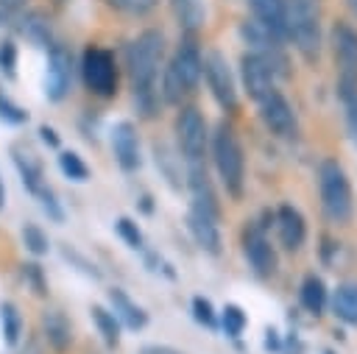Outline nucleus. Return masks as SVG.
<instances>
[{"label": "nucleus", "mask_w": 357, "mask_h": 354, "mask_svg": "<svg viewBox=\"0 0 357 354\" xmlns=\"http://www.w3.org/2000/svg\"><path fill=\"white\" fill-rule=\"evenodd\" d=\"M170 8L184 31H198L206 20V3L204 0H170Z\"/></svg>", "instance_id": "nucleus-22"}, {"label": "nucleus", "mask_w": 357, "mask_h": 354, "mask_svg": "<svg viewBox=\"0 0 357 354\" xmlns=\"http://www.w3.org/2000/svg\"><path fill=\"white\" fill-rule=\"evenodd\" d=\"M201 50L192 42H181L178 50L173 53V59L167 61L165 72H162V98L165 103H181L201 81L204 75V61H201Z\"/></svg>", "instance_id": "nucleus-3"}, {"label": "nucleus", "mask_w": 357, "mask_h": 354, "mask_svg": "<svg viewBox=\"0 0 357 354\" xmlns=\"http://www.w3.org/2000/svg\"><path fill=\"white\" fill-rule=\"evenodd\" d=\"M73 84V56L61 45H50L47 70H45V95L50 100H61Z\"/></svg>", "instance_id": "nucleus-13"}, {"label": "nucleus", "mask_w": 357, "mask_h": 354, "mask_svg": "<svg viewBox=\"0 0 357 354\" xmlns=\"http://www.w3.org/2000/svg\"><path fill=\"white\" fill-rule=\"evenodd\" d=\"M259 103V117L265 123V128L282 139H293L296 131H298V123H296V114H293V106L287 103V98L279 92V89H271Z\"/></svg>", "instance_id": "nucleus-10"}, {"label": "nucleus", "mask_w": 357, "mask_h": 354, "mask_svg": "<svg viewBox=\"0 0 357 354\" xmlns=\"http://www.w3.org/2000/svg\"><path fill=\"white\" fill-rule=\"evenodd\" d=\"M139 354H181V351H178V348H173V346L151 343V346H142V348H139Z\"/></svg>", "instance_id": "nucleus-38"}, {"label": "nucleus", "mask_w": 357, "mask_h": 354, "mask_svg": "<svg viewBox=\"0 0 357 354\" xmlns=\"http://www.w3.org/2000/svg\"><path fill=\"white\" fill-rule=\"evenodd\" d=\"M349 125H351V134L357 137V98L349 100Z\"/></svg>", "instance_id": "nucleus-39"}, {"label": "nucleus", "mask_w": 357, "mask_h": 354, "mask_svg": "<svg viewBox=\"0 0 357 354\" xmlns=\"http://www.w3.org/2000/svg\"><path fill=\"white\" fill-rule=\"evenodd\" d=\"M25 276L33 282V287H36V293L42 295L45 293V282H42V273H39V265H25Z\"/></svg>", "instance_id": "nucleus-37"}, {"label": "nucleus", "mask_w": 357, "mask_h": 354, "mask_svg": "<svg viewBox=\"0 0 357 354\" xmlns=\"http://www.w3.org/2000/svg\"><path fill=\"white\" fill-rule=\"evenodd\" d=\"M176 142H178V153L187 164H201L204 153H206V120L201 117V111L195 106H184L176 117Z\"/></svg>", "instance_id": "nucleus-7"}, {"label": "nucleus", "mask_w": 357, "mask_h": 354, "mask_svg": "<svg viewBox=\"0 0 357 354\" xmlns=\"http://www.w3.org/2000/svg\"><path fill=\"white\" fill-rule=\"evenodd\" d=\"M324 354H335V351H324Z\"/></svg>", "instance_id": "nucleus-45"}, {"label": "nucleus", "mask_w": 357, "mask_h": 354, "mask_svg": "<svg viewBox=\"0 0 357 354\" xmlns=\"http://www.w3.org/2000/svg\"><path fill=\"white\" fill-rule=\"evenodd\" d=\"M59 167H61V173H64L67 178H73V181H86V176H89V167H86L84 159H81L78 153H73V151H64V153L59 156Z\"/></svg>", "instance_id": "nucleus-28"}, {"label": "nucleus", "mask_w": 357, "mask_h": 354, "mask_svg": "<svg viewBox=\"0 0 357 354\" xmlns=\"http://www.w3.org/2000/svg\"><path fill=\"white\" fill-rule=\"evenodd\" d=\"M251 11H254V20L268 28L273 36L284 39V8L287 3L284 0H248Z\"/></svg>", "instance_id": "nucleus-18"}, {"label": "nucleus", "mask_w": 357, "mask_h": 354, "mask_svg": "<svg viewBox=\"0 0 357 354\" xmlns=\"http://www.w3.org/2000/svg\"><path fill=\"white\" fill-rule=\"evenodd\" d=\"M117 234H120V237L126 240V245L134 248V251H139V248L145 245L142 231H139V226H137L131 217H120V220H117Z\"/></svg>", "instance_id": "nucleus-30"}, {"label": "nucleus", "mask_w": 357, "mask_h": 354, "mask_svg": "<svg viewBox=\"0 0 357 354\" xmlns=\"http://www.w3.org/2000/svg\"><path fill=\"white\" fill-rule=\"evenodd\" d=\"M3 203H6V192H3V178H0V209H3Z\"/></svg>", "instance_id": "nucleus-44"}, {"label": "nucleus", "mask_w": 357, "mask_h": 354, "mask_svg": "<svg viewBox=\"0 0 357 354\" xmlns=\"http://www.w3.org/2000/svg\"><path fill=\"white\" fill-rule=\"evenodd\" d=\"M332 50L337 67V92L349 103L357 98V31L349 22H335Z\"/></svg>", "instance_id": "nucleus-6"}, {"label": "nucleus", "mask_w": 357, "mask_h": 354, "mask_svg": "<svg viewBox=\"0 0 357 354\" xmlns=\"http://www.w3.org/2000/svg\"><path fill=\"white\" fill-rule=\"evenodd\" d=\"M0 120L20 125V123H25V120H28V111H25V109H20L17 103H11L6 95H0Z\"/></svg>", "instance_id": "nucleus-34"}, {"label": "nucleus", "mask_w": 357, "mask_h": 354, "mask_svg": "<svg viewBox=\"0 0 357 354\" xmlns=\"http://www.w3.org/2000/svg\"><path fill=\"white\" fill-rule=\"evenodd\" d=\"M318 192H321V209L332 223L343 226L351 220L354 212L351 184L337 159H324L318 164Z\"/></svg>", "instance_id": "nucleus-4"}, {"label": "nucleus", "mask_w": 357, "mask_h": 354, "mask_svg": "<svg viewBox=\"0 0 357 354\" xmlns=\"http://www.w3.org/2000/svg\"><path fill=\"white\" fill-rule=\"evenodd\" d=\"M0 326H3V334H6V343H17L20 334H22V321H20V312L11 301H3L0 304Z\"/></svg>", "instance_id": "nucleus-26"}, {"label": "nucleus", "mask_w": 357, "mask_h": 354, "mask_svg": "<svg viewBox=\"0 0 357 354\" xmlns=\"http://www.w3.org/2000/svg\"><path fill=\"white\" fill-rule=\"evenodd\" d=\"M56 3H64V0H56Z\"/></svg>", "instance_id": "nucleus-46"}, {"label": "nucleus", "mask_w": 357, "mask_h": 354, "mask_svg": "<svg viewBox=\"0 0 357 354\" xmlns=\"http://www.w3.org/2000/svg\"><path fill=\"white\" fill-rule=\"evenodd\" d=\"M20 31H22L25 39H31L39 47L50 45V25H47L45 14H39V11H31V14L20 17Z\"/></svg>", "instance_id": "nucleus-24"}, {"label": "nucleus", "mask_w": 357, "mask_h": 354, "mask_svg": "<svg viewBox=\"0 0 357 354\" xmlns=\"http://www.w3.org/2000/svg\"><path fill=\"white\" fill-rule=\"evenodd\" d=\"M89 312H92V321H95L100 337L106 340V346H117V343H120V321L114 318V312H109V309H103V307H98V304H95Z\"/></svg>", "instance_id": "nucleus-25"}, {"label": "nucleus", "mask_w": 357, "mask_h": 354, "mask_svg": "<svg viewBox=\"0 0 357 354\" xmlns=\"http://www.w3.org/2000/svg\"><path fill=\"white\" fill-rule=\"evenodd\" d=\"M22 3L25 0H0V8L3 11H17V8H22Z\"/></svg>", "instance_id": "nucleus-41"}, {"label": "nucleus", "mask_w": 357, "mask_h": 354, "mask_svg": "<svg viewBox=\"0 0 357 354\" xmlns=\"http://www.w3.org/2000/svg\"><path fill=\"white\" fill-rule=\"evenodd\" d=\"M165 56V36L162 31H142L126 50V67L131 78L134 98L142 109L145 117L156 111V81H159V67Z\"/></svg>", "instance_id": "nucleus-1"}, {"label": "nucleus", "mask_w": 357, "mask_h": 354, "mask_svg": "<svg viewBox=\"0 0 357 354\" xmlns=\"http://www.w3.org/2000/svg\"><path fill=\"white\" fill-rule=\"evenodd\" d=\"M109 304H112V309H114V318L123 321L128 329H142V326L148 323L145 309H142L137 301H131L126 290L112 287V290H109Z\"/></svg>", "instance_id": "nucleus-19"}, {"label": "nucleus", "mask_w": 357, "mask_h": 354, "mask_svg": "<svg viewBox=\"0 0 357 354\" xmlns=\"http://www.w3.org/2000/svg\"><path fill=\"white\" fill-rule=\"evenodd\" d=\"M243 254L251 265V270L259 276V279H268L276 273V251L271 245V240L265 237V229L262 226H248L245 234H243Z\"/></svg>", "instance_id": "nucleus-12"}, {"label": "nucleus", "mask_w": 357, "mask_h": 354, "mask_svg": "<svg viewBox=\"0 0 357 354\" xmlns=\"http://www.w3.org/2000/svg\"><path fill=\"white\" fill-rule=\"evenodd\" d=\"M11 159H14V164H17V173H20V178H22V184H25V190H28L31 195H36V192L45 187V173H42L39 156H36L28 145L17 142V145H11Z\"/></svg>", "instance_id": "nucleus-17"}, {"label": "nucleus", "mask_w": 357, "mask_h": 354, "mask_svg": "<svg viewBox=\"0 0 357 354\" xmlns=\"http://www.w3.org/2000/svg\"><path fill=\"white\" fill-rule=\"evenodd\" d=\"M36 198H39L42 209L47 212V217H53V220H61V217H64V215H61V206H59V201H56V195H53V190H50L47 184L36 192Z\"/></svg>", "instance_id": "nucleus-35"}, {"label": "nucleus", "mask_w": 357, "mask_h": 354, "mask_svg": "<svg viewBox=\"0 0 357 354\" xmlns=\"http://www.w3.org/2000/svg\"><path fill=\"white\" fill-rule=\"evenodd\" d=\"M245 323H248V318H245V312H243L237 304H226V307H223V312H220V326H223V332H226L229 337H240L243 329H245Z\"/></svg>", "instance_id": "nucleus-27"}, {"label": "nucleus", "mask_w": 357, "mask_h": 354, "mask_svg": "<svg viewBox=\"0 0 357 354\" xmlns=\"http://www.w3.org/2000/svg\"><path fill=\"white\" fill-rule=\"evenodd\" d=\"M204 75H206V86L215 98V103L223 109V111H234L240 98H237V86H234V75L229 70V61L223 53L218 50H209L204 59Z\"/></svg>", "instance_id": "nucleus-9"}, {"label": "nucleus", "mask_w": 357, "mask_h": 354, "mask_svg": "<svg viewBox=\"0 0 357 354\" xmlns=\"http://www.w3.org/2000/svg\"><path fill=\"white\" fill-rule=\"evenodd\" d=\"M332 309L343 323L357 326V284L354 282H343L337 284L335 295H332Z\"/></svg>", "instance_id": "nucleus-21"}, {"label": "nucleus", "mask_w": 357, "mask_h": 354, "mask_svg": "<svg viewBox=\"0 0 357 354\" xmlns=\"http://www.w3.org/2000/svg\"><path fill=\"white\" fill-rule=\"evenodd\" d=\"M61 256H64L67 262H73V265H75V268H78V270H81L84 276L100 279V270H98V268H95V265H92L89 259H84V256H81V254H78L75 248H70V245H61Z\"/></svg>", "instance_id": "nucleus-32"}, {"label": "nucleus", "mask_w": 357, "mask_h": 354, "mask_svg": "<svg viewBox=\"0 0 357 354\" xmlns=\"http://www.w3.org/2000/svg\"><path fill=\"white\" fill-rule=\"evenodd\" d=\"M187 226H190V231H192L195 243H198L206 254H212V256H218V254H220V231H218V217H215V215H209V212H204V209H192V206H190Z\"/></svg>", "instance_id": "nucleus-16"}, {"label": "nucleus", "mask_w": 357, "mask_h": 354, "mask_svg": "<svg viewBox=\"0 0 357 354\" xmlns=\"http://www.w3.org/2000/svg\"><path fill=\"white\" fill-rule=\"evenodd\" d=\"M117 11H123V14H134V17H142V14H148L159 0H109Z\"/></svg>", "instance_id": "nucleus-33"}, {"label": "nucleus", "mask_w": 357, "mask_h": 354, "mask_svg": "<svg viewBox=\"0 0 357 354\" xmlns=\"http://www.w3.org/2000/svg\"><path fill=\"white\" fill-rule=\"evenodd\" d=\"M284 39L296 45V50L315 61L321 53V6L318 0H284Z\"/></svg>", "instance_id": "nucleus-2"}, {"label": "nucleus", "mask_w": 357, "mask_h": 354, "mask_svg": "<svg viewBox=\"0 0 357 354\" xmlns=\"http://www.w3.org/2000/svg\"><path fill=\"white\" fill-rule=\"evenodd\" d=\"M14 67H17V47H14V42H3L0 45V70L8 75V78H14Z\"/></svg>", "instance_id": "nucleus-36"}, {"label": "nucleus", "mask_w": 357, "mask_h": 354, "mask_svg": "<svg viewBox=\"0 0 357 354\" xmlns=\"http://www.w3.org/2000/svg\"><path fill=\"white\" fill-rule=\"evenodd\" d=\"M20 354H42V348H39V343H36V340H28V343H25V348H22Z\"/></svg>", "instance_id": "nucleus-42"}, {"label": "nucleus", "mask_w": 357, "mask_h": 354, "mask_svg": "<svg viewBox=\"0 0 357 354\" xmlns=\"http://www.w3.org/2000/svg\"><path fill=\"white\" fill-rule=\"evenodd\" d=\"M42 332H45L47 343L59 351H64L73 343V323L61 309H47L42 315Z\"/></svg>", "instance_id": "nucleus-20"}, {"label": "nucleus", "mask_w": 357, "mask_h": 354, "mask_svg": "<svg viewBox=\"0 0 357 354\" xmlns=\"http://www.w3.org/2000/svg\"><path fill=\"white\" fill-rule=\"evenodd\" d=\"M346 6H349V11H351L354 20H357V0H346Z\"/></svg>", "instance_id": "nucleus-43"}, {"label": "nucleus", "mask_w": 357, "mask_h": 354, "mask_svg": "<svg viewBox=\"0 0 357 354\" xmlns=\"http://www.w3.org/2000/svg\"><path fill=\"white\" fill-rule=\"evenodd\" d=\"M39 134H42V139H45L47 145H53V148L59 145V137H56V131H53V128H47V125H42V128H39Z\"/></svg>", "instance_id": "nucleus-40"}, {"label": "nucleus", "mask_w": 357, "mask_h": 354, "mask_svg": "<svg viewBox=\"0 0 357 354\" xmlns=\"http://www.w3.org/2000/svg\"><path fill=\"white\" fill-rule=\"evenodd\" d=\"M112 151H114V159L123 170H137L139 167V137H137V128L123 120L112 128Z\"/></svg>", "instance_id": "nucleus-14"}, {"label": "nucleus", "mask_w": 357, "mask_h": 354, "mask_svg": "<svg viewBox=\"0 0 357 354\" xmlns=\"http://www.w3.org/2000/svg\"><path fill=\"white\" fill-rule=\"evenodd\" d=\"M22 243H25V248L31 251V254H47V248H50V243H47V234L36 226V223H25L22 226Z\"/></svg>", "instance_id": "nucleus-29"}, {"label": "nucleus", "mask_w": 357, "mask_h": 354, "mask_svg": "<svg viewBox=\"0 0 357 354\" xmlns=\"http://www.w3.org/2000/svg\"><path fill=\"white\" fill-rule=\"evenodd\" d=\"M240 72H243V86H245L248 98H254V100H262L271 89H276L279 70L268 59H262L259 53L248 50L240 61Z\"/></svg>", "instance_id": "nucleus-11"}, {"label": "nucleus", "mask_w": 357, "mask_h": 354, "mask_svg": "<svg viewBox=\"0 0 357 354\" xmlns=\"http://www.w3.org/2000/svg\"><path fill=\"white\" fill-rule=\"evenodd\" d=\"M212 159H215V167H218V176L226 192L231 198H240L243 184H245V156H243V145L237 134L226 123H220L218 131L212 134Z\"/></svg>", "instance_id": "nucleus-5"}, {"label": "nucleus", "mask_w": 357, "mask_h": 354, "mask_svg": "<svg viewBox=\"0 0 357 354\" xmlns=\"http://www.w3.org/2000/svg\"><path fill=\"white\" fill-rule=\"evenodd\" d=\"M301 307L310 312V315H321L324 312V307H326V284L315 276V273H310L304 282H301Z\"/></svg>", "instance_id": "nucleus-23"}, {"label": "nucleus", "mask_w": 357, "mask_h": 354, "mask_svg": "<svg viewBox=\"0 0 357 354\" xmlns=\"http://www.w3.org/2000/svg\"><path fill=\"white\" fill-rule=\"evenodd\" d=\"M276 231H279V243L287 251H298L304 245L307 237V223L301 217V212L290 203H282L276 209Z\"/></svg>", "instance_id": "nucleus-15"}, {"label": "nucleus", "mask_w": 357, "mask_h": 354, "mask_svg": "<svg viewBox=\"0 0 357 354\" xmlns=\"http://www.w3.org/2000/svg\"><path fill=\"white\" fill-rule=\"evenodd\" d=\"M192 315H195V321L204 323L206 329H215V326H218L215 309H212L209 298H204V295H195V298H192Z\"/></svg>", "instance_id": "nucleus-31"}, {"label": "nucleus", "mask_w": 357, "mask_h": 354, "mask_svg": "<svg viewBox=\"0 0 357 354\" xmlns=\"http://www.w3.org/2000/svg\"><path fill=\"white\" fill-rule=\"evenodd\" d=\"M81 72H84V84L92 95L98 98H112L117 92V64L114 56L103 47H86L84 50V61H81Z\"/></svg>", "instance_id": "nucleus-8"}]
</instances>
